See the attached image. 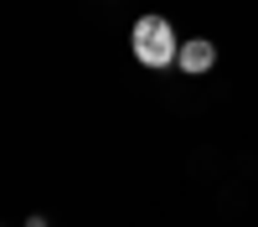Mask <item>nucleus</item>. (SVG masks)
Masks as SVG:
<instances>
[{
    "label": "nucleus",
    "instance_id": "1",
    "mask_svg": "<svg viewBox=\"0 0 258 227\" xmlns=\"http://www.w3.org/2000/svg\"><path fill=\"white\" fill-rule=\"evenodd\" d=\"M135 57L145 62V67H165V62L181 57L176 31H170L165 16H140V21H135Z\"/></svg>",
    "mask_w": 258,
    "mask_h": 227
},
{
    "label": "nucleus",
    "instance_id": "2",
    "mask_svg": "<svg viewBox=\"0 0 258 227\" xmlns=\"http://www.w3.org/2000/svg\"><path fill=\"white\" fill-rule=\"evenodd\" d=\"M181 67L186 72H207L212 67V62H217V47H212V41H186V47H181Z\"/></svg>",
    "mask_w": 258,
    "mask_h": 227
}]
</instances>
